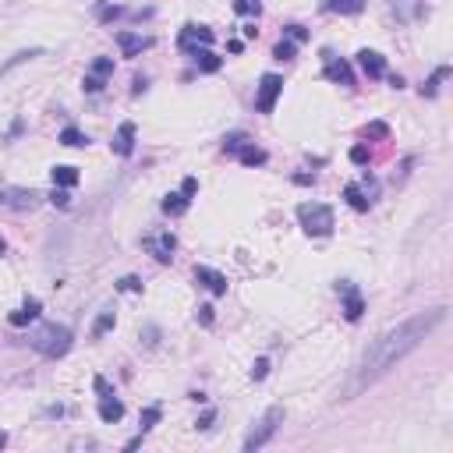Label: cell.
Wrapping results in <instances>:
<instances>
[{
    "mask_svg": "<svg viewBox=\"0 0 453 453\" xmlns=\"http://www.w3.org/2000/svg\"><path fill=\"white\" fill-rule=\"evenodd\" d=\"M8 446V432H0V449H4Z\"/></svg>",
    "mask_w": 453,
    "mask_h": 453,
    "instance_id": "cell-42",
    "label": "cell"
},
{
    "mask_svg": "<svg viewBox=\"0 0 453 453\" xmlns=\"http://www.w3.org/2000/svg\"><path fill=\"white\" fill-rule=\"evenodd\" d=\"M114 75V61L110 57H99V61H92V68H89V75H85V92H99L103 85H107V78Z\"/></svg>",
    "mask_w": 453,
    "mask_h": 453,
    "instance_id": "cell-7",
    "label": "cell"
},
{
    "mask_svg": "<svg viewBox=\"0 0 453 453\" xmlns=\"http://www.w3.org/2000/svg\"><path fill=\"white\" fill-rule=\"evenodd\" d=\"M198 322H202V326H212V305H202V308H198Z\"/></svg>",
    "mask_w": 453,
    "mask_h": 453,
    "instance_id": "cell-35",
    "label": "cell"
},
{
    "mask_svg": "<svg viewBox=\"0 0 453 453\" xmlns=\"http://www.w3.org/2000/svg\"><path fill=\"white\" fill-rule=\"evenodd\" d=\"M284 36H287L291 43H301V40H308V32H305L301 25H287V29H284Z\"/></svg>",
    "mask_w": 453,
    "mask_h": 453,
    "instance_id": "cell-32",
    "label": "cell"
},
{
    "mask_svg": "<svg viewBox=\"0 0 453 453\" xmlns=\"http://www.w3.org/2000/svg\"><path fill=\"white\" fill-rule=\"evenodd\" d=\"M68 202H71V198H68V188H57V191H54V205H68Z\"/></svg>",
    "mask_w": 453,
    "mask_h": 453,
    "instance_id": "cell-38",
    "label": "cell"
},
{
    "mask_svg": "<svg viewBox=\"0 0 453 453\" xmlns=\"http://www.w3.org/2000/svg\"><path fill=\"white\" fill-rule=\"evenodd\" d=\"M442 322H446V308L439 305V308L418 312V315L404 319L400 326L386 330L382 337H375V340L365 347V354L358 358V365L351 368V379L344 382V389H340L337 400H351V397H358L361 389H368L372 382H379L382 375H389V372H393L411 351H418V347L425 344V337H432V330L442 326Z\"/></svg>",
    "mask_w": 453,
    "mask_h": 453,
    "instance_id": "cell-1",
    "label": "cell"
},
{
    "mask_svg": "<svg viewBox=\"0 0 453 453\" xmlns=\"http://www.w3.org/2000/svg\"><path fill=\"white\" fill-rule=\"evenodd\" d=\"M266 372H270V361H266V358H259V361H255V368H252V379H266Z\"/></svg>",
    "mask_w": 453,
    "mask_h": 453,
    "instance_id": "cell-33",
    "label": "cell"
},
{
    "mask_svg": "<svg viewBox=\"0 0 453 453\" xmlns=\"http://www.w3.org/2000/svg\"><path fill=\"white\" fill-rule=\"evenodd\" d=\"M110 145H114V152H117V156H131V152H135V124H131V121H124V124L117 128V135H114V142H110Z\"/></svg>",
    "mask_w": 453,
    "mask_h": 453,
    "instance_id": "cell-11",
    "label": "cell"
},
{
    "mask_svg": "<svg viewBox=\"0 0 453 453\" xmlns=\"http://www.w3.org/2000/svg\"><path fill=\"white\" fill-rule=\"evenodd\" d=\"M191 57H195L198 71H209V75H212V71H219V57H216L212 50H195Z\"/></svg>",
    "mask_w": 453,
    "mask_h": 453,
    "instance_id": "cell-21",
    "label": "cell"
},
{
    "mask_svg": "<svg viewBox=\"0 0 453 453\" xmlns=\"http://www.w3.org/2000/svg\"><path fill=\"white\" fill-rule=\"evenodd\" d=\"M107 330H114V312H103V315L96 319V326H92V333H96V337H103Z\"/></svg>",
    "mask_w": 453,
    "mask_h": 453,
    "instance_id": "cell-31",
    "label": "cell"
},
{
    "mask_svg": "<svg viewBox=\"0 0 453 453\" xmlns=\"http://www.w3.org/2000/svg\"><path fill=\"white\" fill-rule=\"evenodd\" d=\"M40 312H43V305H40V298H29L15 315H11V326H25V322H32V319H40Z\"/></svg>",
    "mask_w": 453,
    "mask_h": 453,
    "instance_id": "cell-17",
    "label": "cell"
},
{
    "mask_svg": "<svg viewBox=\"0 0 453 453\" xmlns=\"http://www.w3.org/2000/svg\"><path fill=\"white\" fill-rule=\"evenodd\" d=\"M40 202L36 191H25V188H4L0 191V205H11V209H32Z\"/></svg>",
    "mask_w": 453,
    "mask_h": 453,
    "instance_id": "cell-9",
    "label": "cell"
},
{
    "mask_svg": "<svg viewBox=\"0 0 453 453\" xmlns=\"http://www.w3.org/2000/svg\"><path fill=\"white\" fill-rule=\"evenodd\" d=\"M273 57H277V61H291V57H294V43H291V40H280L277 50H273Z\"/></svg>",
    "mask_w": 453,
    "mask_h": 453,
    "instance_id": "cell-30",
    "label": "cell"
},
{
    "mask_svg": "<svg viewBox=\"0 0 453 453\" xmlns=\"http://www.w3.org/2000/svg\"><path fill=\"white\" fill-rule=\"evenodd\" d=\"M159 414H163V411H159V407H156V404H152V407H145V411H142V418H138V425H142V435H145V432H149V428H152V425H156V421H159Z\"/></svg>",
    "mask_w": 453,
    "mask_h": 453,
    "instance_id": "cell-26",
    "label": "cell"
},
{
    "mask_svg": "<svg viewBox=\"0 0 453 453\" xmlns=\"http://www.w3.org/2000/svg\"><path fill=\"white\" fill-rule=\"evenodd\" d=\"M61 142H64V145H71V149H82V145H89V135L68 124V128L61 131Z\"/></svg>",
    "mask_w": 453,
    "mask_h": 453,
    "instance_id": "cell-23",
    "label": "cell"
},
{
    "mask_svg": "<svg viewBox=\"0 0 453 453\" xmlns=\"http://www.w3.org/2000/svg\"><path fill=\"white\" fill-rule=\"evenodd\" d=\"M99 418L107 421V425H114V421H121L124 418V404L110 393V397H99Z\"/></svg>",
    "mask_w": 453,
    "mask_h": 453,
    "instance_id": "cell-16",
    "label": "cell"
},
{
    "mask_svg": "<svg viewBox=\"0 0 453 453\" xmlns=\"http://www.w3.org/2000/svg\"><path fill=\"white\" fill-rule=\"evenodd\" d=\"M195 188H198V181H195V177H184V184H181V191H184L188 198L195 195Z\"/></svg>",
    "mask_w": 453,
    "mask_h": 453,
    "instance_id": "cell-37",
    "label": "cell"
},
{
    "mask_svg": "<svg viewBox=\"0 0 453 453\" xmlns=\"http://www.w3.org/2000/svg\"><path fill=\"white\" fill-rule=\"evenodd\" d=\"M298 219L305 226V234H312V238H330L333 234V209L322 205V202L298 205Z\"/></svg>",
    "mask_w": 453,
    "mask_h": 453,
    "instance_id": "cell-3",
    "label": "cell"
},
{
    "mask_svg": "<svg viewBox=\"0 0 453 453\" xmlns=\"http://www.w3.org/2000/svg\"><path fill=\"white\" fill-rule=\"evenodd\" d=\"M195 280H198L205 291H212V294H226V277H223L219 270H209V266H195Z\"/></svg>",
    "mask_w": 453,
    "mask_h": 453,
    "instance_id": "cell-10",
    "label": "cell"
},
{
    "mask_svg": "<svg viewBox=\"0 0 453 453\" xmlns=\"http://www.w3.org/2000/svg\"><path fill=\"white\" fill-rule=\"evenodd\" d=\"M8 252V245H4V238H0V255H4Z\"/></svg>",
    "mask_w": 453,
    "mask_h": 453,
    "instance_id": "cell-43",
    "label": "cell"
},
{
    "mask_svg": "<svg viewBox=\"0 0 453 453\" xmlns=\"http://www.w3.org/2000/svg\"><path fill=\"white\" fill-rule=\"evenodd\" d=\"M96 389H99V397H110V393H114V389L107 386V379H103V375H96Z\"/></svg>",
    "mask_w": 453,
    "mask_h": 453,
    "instance_id": "cell-39",
    "label": "cell"
},
{
    "mask_svg": "<svg viewBox=\"0 0 453 453\" xmlns=\"http://www.w3.org/2000/svg\"><path fill=\"white\" fill-rule=\"evenodd\" d=\"M234 11H238V15H255V18H259V11H262V8H259V0H238Z\"/></svg>",
    "mask_w": 453,
    "mask_h": 453,
    "instance_id": "cell-28",
    "label": "cell"
},
{
    "mask_svg": "<svg viewBox=\"0 0 453 453\" xmlns=\"http://www.w3.org/2000/svg\"><path fill=\"white\" fill-rule=\"evenodd\" d=\"M54 184L57 188H75L78 184V170L75 167H54Z\"/></svg>",
    "mask_w": 453,
    "mask_h": 453,
    "instance_id": "cell-22",
    "label": "cell"
},
{
    "mask_svg": "<svg viewBox=\"0 0 453 453\" xmlns=\"http://www.w3.org/2000/svg\"><path fill=\"white\" fill-rule=\"evenodd\" d=\"M365 8V0H330V11L337 15H358Z\"/></svg>",
    "mask_w": 453,
    "mask_h": 453,
    "instance_id": "cell-24",
    "label": "cell"
},
{
    "mask_svg": "<svg viewBox=\"0 0 453 453\" xmlns=\"http://www.w3.org/2000/svg\"><path fill=\"white\" fill-rule=\"evenodd\" d=\"M96 15H99V22H114V18L124 15V8L121 4H103V8H96Z\"/></svg>",
    "mask_w": 453,
    "mask_h": 453,
    "instance_id": "cell-27",
    "label": "cell"
},
{
    "mask_svg": "<svg viewBox=\"0 0 453 453\" xmlns=\"http://www.w3.org/2000/svg\"><path fill=\"white\" fill-rule=\"evenodd\" d=\"M209 421H212V411H205V414L198 418V428H209Z\"/></svg>",
    "mask_w": 453,
    "mask_h": 453,
    "instance_id": "cell-41",
    "label": "cell"
},
{
    "mask_svg": "<svg viewBox=\"0 0 453 453\" xmlns=\"http://www.w3.org/2000/svg\"><path fill=\"white\" fill-rule=\"evenodd\" d=\"M145 248L156 255V262H170V259H174L177 241H174V234H170V231H159V234H149V238H145Z\"/></svg>",
    "mask_w": 453,
    "mask_h": 453,
    "instance_id": "cell-8",
    "label": "cell"
},
{
    "mask_svg": "<svg viewBox=\"0 0 453 453\" xmlns=\"http://www.w3.org/2000/svg\"><path fill=\"white\" fill-rule=\"evenodd\" d=\"M121 291H142V284H138V277H124L121 284H117Z\"/></svg>",
    "mask_w": 453,
    "mask_h": 453,
    "instance_id": "cell-34",
    "label": "cell"
},
{
    "mask_svg": "<svg viewBox=\"0 0 453 453\" xmlns=\"http://www.w3.org/2000/svg\"><path fill=\"white\" fill-rule=\"evenodd\" d=\"M117 43H121L124 57H135V54H142L152 40H149V36H135V32H117Z\"/></svg>",
    "mask_w": 453,
    "mask_h": 453,
    "instance_id": "cell-14",
    "label": "cell"
},
{
    "mask_svg": "<svg viewBox=\"0 0 453 453\" xmlns=\"http://www.w3.org/2000/svg\"><path fill=\"white\" fill-rule=\"evenodd\" d=\"M280 92H284V78H280V75H262L259 92H255V110H259V114H273Z\"/></svg>",
    "mask_w": 453,
    "mask_h": 453,
    "instance_id": "cell-5",
    "label": "cell"
},
{
    "mask_svg": "<svg viewBox=\"0 0 453 453\" xmlns=\"http://www.w3.org/2000/svg\"><path fill=\"white\" fill-rule=\"evenodd\" d=\"M245 142H248V138H245L241 131H238V135H226V138H223V152H238Z\"/></svg>",
    "mask_w": 453,
    "mask_h": 453,
    "instance_id": "cell-29",
    "label": "cell"
},
{
    "mask_svg": "<svg viewBox=\"0 0 453 453\" xmlns=\"http://www.w3.org/2000/svg\"><path fill=\"white\" fill-rule=\"evenodd\" d=\"M446 75H449V68H435V75L421 85V92H425V96H435V92H439V82H442Z\"/></svg>",
    "mask_w": 453,
    "mask_h": 453,
    "instance_id": "cell-25",
    "label": "cell"
},
{
    "mask_svg": "<svg viewBox=\"0 0 453 453\" xmlns=\"http://www.w3.org/2000/svg\"><path fill=\"white\" fill-rule=\"evenodd\" d=\"M294 181H298V184H315V177H312V174H298Z\"/></svg>",
    "mask_w": 453,
    "mask_h": 453,
    "instance_id": "cell-40",
    "label": "cell"
},
{
    "mask_svg": "<svg viewBox=\"0 0 453 453\" xmlns=\"http://www.w3.org/2000/svg\"><path fill=\"white\" fill-rule=\"evenodd\" d=\"M351 159H354V163H365V159H368V149H365V145H354V149H351Z\"/></svg>",
    "mask_w": 453,
    "mask_h": 453,
    "instance_id": "cell-36",
    "label": "cell"
},
{
    "mask_svg": "<svg viewBox=\"0 0 453 453\" xmlns=\"http://www.w3.org/2000/svg\"><path fill=\"white\" fill-rule=\"evenodd\" d=\"M358 64H361V71H365L368 78H382V75H386V61H382V54H375V50H361V54H358Z\"/></svg>",
    "mask_w": 453,
    "mask_h": 453,
    "instance_id": "cell-13",
    "label": "cell"
},
{
    "mask_svg": "<svg viewBox=\"0 0 453 453\" xmlns=\"http://www.w3.org/2000/svg\"><path fill=\"white\" fill-rule=\"evenodd\" d=\"M344 198H347L351 209H358V212H365V209L372 205V198L361 191V184H347V188H344Z\"/></svg>",
    "mask_w": 453,
    "mask_h": 453,
    "instance_id": "cell-19",
    "label": "cell"
},
{
    "mask_svg": "<svg viewBox=\"0 0 453 453\" xmlns=\"http://www.w3.org/2000/svg\"><path fill=\"white\" fill-rule=\"evenodd\" d=\"M326 78H333V82H340V85H354V75H351V68H347L344 61L330 57V54H326Z\"/></svg>",
    "mask_w": 453,
    "mask_h": 453,
    "instance_id": "cell-15",
    "label": "cell"
},
{
    "mask_svg": "<svg viewBox=\"0 0 453 453\" xmlns=\"http://www.w3.org/2000/svg\"><path fill=\"white\" fill-rule=\"evenodd\" d=\"M238 156H241L245 167H262V163H266V149H259V145H252V142H245V145L238 149Z\"/></svg>",
    "mask_w": 453,
    "mask_h": 453,
    "instance_id": "cell-18",
    "label": "cell"
},
{
    "mask_svg": "<svg viewBox=\"0 0 453 453\" xmlns=\"http://www.w3.org/2000/svg\"><path fill=\"white\" fill-rule=\"evenodd\" d=\"M280 421H284V407H270L255 425H252V432L245 435V453H255V449H262L273 435H277V428H280Z\"/></svg>",
    "mask_w": 453,
    "mask_h": 453,
    "instance_id": "cell-4",
    "label": "cell"
},
{
    "mask_svg": "<svg viewBox=\"0 0 453 453\" xmlns=\"http://www.w3.org/2000/svg\"><path fill=\"white\" fill-rule=\"evenodd\" d=\"M340 294L347 298V301H344V315H347L351 322H358V319H361V312H365V301H361V294H358V291H354L347 280L340 284Z\"/></svg>",
    "mask_w": 453,
    "mask_h": 453,
    "instance_id": "cell-12",
    "label": "cell"
},
{
    "mask_svg": "<svg viewBox=\"0 0 453 453\" xmlns=\"http://www.w3.org/2000/svg\"><path fill=\"white\" fill-rule=\"evenodd\" d=\"M212 29H205V25H184L181 29V50H188V54H195V50H209L212 47Z\"/></svg>",
    "mask_w": 453,
    "mask_h": 453,
    "instance_id": "cell-6",
    "label": "cell"
},
{
    "mask_svg": "<svg viewBox=\"0 0 453 453\" xmlns=\"http://www.w3.org/2000/svg\"><path fill=\"white\" fill-rule=\"evenodd\" d=\"M163 212H170V216L188 212V195H184V191H170V195L163 198Z\"/></svg>",
    "mask_w": 453,
    "mask_h": 453,
    "instance_id": "cell-20",
    "label": "cell"
},
{
    "mask_svg": "<svg viewBox=\"0 0 453 453\" xmlns=\"http://www.w3.org/2000/svg\"><path fill=\"white\" fill-rule=\"evenodd\" d=\"M29 344H32V351L43 354V358H64V354L71 351V344H75V333H71L68 326L47 322V326H40V330L29 337Z\"/></svg>",
    "mask_w": 453,
    "mask_h": 453,
    "instance_id": "cell-2",
    "label": "cell"
}]
</instances>
